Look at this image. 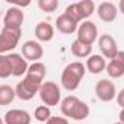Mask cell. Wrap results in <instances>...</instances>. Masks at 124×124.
Instances as JSON below:
<instances>
[{
  "mask_svg": "<svg viewBox=\"0 0 124 124\" xmlns=\"http://www.w3.org/2000/svg\"><path fill=\"white\" fill-rule=\"evenodd\" d=\"M60 109L64 117H69L76 121L85 120L89 115V107L83 101H80L78 96H73V95H69L61 101Z\"/></svg>",
  "mask_w": 124,
  "mask_h": 124,
  "instance_id": "cell-1",
  "label": "cell"
},
{
  "mask_svg": "<svg viewBox=\"0 0 124 124\" xmlns=\"http://www.w3.org/2000/svg\"><path fill=\"white\" fill-rule=\"evenodd\" d=\"M85 73H86V67L80 61H73V63L67 64L61 73V85L67 91H76Z\"/></svg>",
  "mask_w": 124,
  "mask_h": 124,
  "instance_id": "cell-2",
  "label": "cell"
},
{
  "mask_svg": "<svg viewBox=\"0 0 124 124\" xmlns=\"http://www.w3.org/2000/svg\"><path fill=\"white\" fill-rule=\"evenodd\" d=\"M39 98L47 107H54L58 105L61 99V92L57 83L54 82H44L41 89H39Z\"/></svg>",
  "mask_w": 124,
  "mask_h": 124,
  "instance_id": "cell-3",
  "label": "cell"
},
{
  "mask_svg": "<svg viewBox=\"0 0 124 124\" xmlns=\"http://www.w3.org/2000/svg\"><path fill=\"white\" fill-rule=\"evenodd\" d=\"M21 29H9V28H2V32H0V53L5 54L8 51H12L19 39H21Z\"/></svg>",
  "mask_w": 124,
  "mask_h": 124,
  "instance_id": "cell-4",
  "label": "cell"
},
{
  "mask_svg": "<svg viewBox=\"0 0 124 124\" xmlns=\"http://www.w3.org/2000/svg\"><path fill=\"white\" fill-rule=\"evenodd\" d=\"M41 86H42V85L35 83V82H32L31 79L25 78V79H23L22 82H19V83L16 85V88H15L16 96L21 98L22 101H29V99H32V98L35 96V93H39Z\"/></svg>",
  "mask_w": 124,
  "mask_h": 124,
  "instance_id": "cell-5",
  "label": "cell"
},
{
  "mask_svg": "<svg viewBox=\"0 0 124 124\" xmlns=\"http://www.w3.org/2000/svg\"><path fill=\"white\" fill-rule=\"evenodd\" d=\"M95 93H96L98 99L102 101V102H109V101H112L117 96L115 86H114V83L109 79L98 80L96 85H95Z\"/></svg>",
  "mask_w": 124,
  "mask_h": 124,
  "instance_id": "cell-6",
  "label": "cell"
},
{
  "mask_svg": "<svg viewBox=\"0 0 124 124\" xmlns=\"http://www.w3.org/2000/svg\"><path fill=\"white\" fill-rule=\"evenodd\" d=\"M23 12L19 8H10L6 10L5 18H3V26L9 29H21L23 23Z\"/></svg>",
  "mask_w": 124,
  "mask_h": 124,
  "instance_id": "cell-7",
  "label": "cell"
},
{
  "mask_svg": "<svg viewBox=\"0 0 124 124\" xmlns=\"http://www.w3.org/2000/svg\"><path fill=\"white\" fill-rule=\"evenodd\" d=\"M96 38H98V28H96V25L93 22H91V21H85L78 29V39L85 42V44L92 45Z\"/></svg>",
  "mask_w": 124,
  "mask_h": 124,
  "instance_id": "cell-8",
  "label": "cell"
},
{
  "mask_svg": "<svg viewBox=\"0 0 124 124\" xmlns=\"http://www.w3.org/2000/svg\"><path fill=\"white\" fill-rule=\"evenodd\" d=\"M99 50H101L102 55L105 58H109V60H112L117 55V53H118L117 42H115V39L109 34L101 35V38H99Z\"/></svg>",
  "mask_w": 124,
  "mask_h": 124,
  "instance_id": "cell-9",
  "label": "cell"
},
{
  "mask_svg": "<svg viewBox=\"0 0 124 124\" xmlns=\"http://www.w3.org/2000/svg\"><path fill=\"white\" fill-rule=\"evenodd\" d=\"M9 58V63L12 66V75L19 78V76H23L28 73V69L29 66L26 64V58L21 54H16V53H12L8 55Z\"/></svg>",
  "mask_w": 124,
  "mask_h": 124,
  "instance_id": "cell-10",
  "label": "cell"
},
{
  "mask_svg": "<svg viewBox=\"0 0 124 124\" xmlns=\"http://www.w3.org/2000/svg\"><path fill=\"white\" fill-rule=\"evenodd\" d=\"M107 73L109 78H121L124 75V51H118L117 55L109 60V63L107 64Z\"/></svg>",
  "mask_w": 124,
  "mask_h": 124,
  "instance_id": "cell-11",
  "label": "cell"
},
{
  "mask_svg": "<svg viewBox=\"0 0 124 124\" xmlns=\"http://www.w3.org/2000/svg\"><path fill=\"white\" fill-rule=\"evenodd\" d=\"M42 54H44V50H42L41 44H38L35 41L23 42V45H22V55L26 60H31V61H34V63H37V61L42 57Z\"/></svg>",
  "mask_w": 124,
  "mask_h": 124,
  "instance_id": "cell-12",
  "label": "cell"
},
{
  "mask_svg": "<svg viewBox=\"0 0 124 124\" xmlns=\"http://www.w3.org/2000/svg\"><path fill=\"white\" fill-rule=\"evenodd\" d=\"M55 26H57V29H58L61 34H66V35H70V34H73L75 31L79 29L78 22H76L75 19H72L67 13L60 15V16L55 19Z\"/></svg>",
  "mask_w": 124,
  "mask_h": 124,
  "instance_id": "cell-13",
  "label": "cell"
},
{
  "mask_svg": "<svg viewBox=\"0 0 124 124\" xmlns=\"http://www.w3.org/2000/svg\"><path fill=\"white\" fill-rule=\"evenodd\" d=\"M31 115L23 109H10L5 114V124H29Z\"/></svg>",
  "mask_w": 124,
  "mask_h": 124,
  "instance_id": "cell-14",
  "label": "cell"
},
{
  "mask_svg": "<svg viewBox=\"0 0 124 124\" xmlns=\"http://www.w3.org/2000/svg\"><path fill=\"white\" fill-rule=\"evenodd\" d=\"M45 73H47V69L42 63H39V61H37V63H32L28 69V73L25 75V78L31 79L32 82L35 83H39L42 85L44 83V78H45Z\"/></svg>",
  "mask_w": 124,
  "mask_h": 124,
  "instance_id": "cell-15",
  "label": "cell"
},
{
  "mask_svg": "<svg viewBox=\"0 0 124 124\" xmlns=\"http://www.w3.org/2000/svg\"><path fill=\"white\" fill-rule=\"evenodd\" d=\"M98 16L104 22H112L117 18V6L111 2H104L98 6Z\"/></svg>",
  "mask_w": 124,
  "mask_h": 124,
  "instance_id": "cell-16",
  "label": "cell"
},
{
  "mask_svg": "<svg viewBox=\"0 0 124 124\" xmlns=\"http://www.w3.org/2000/svg\"><path fill=\"white\" fill-rule=\"evenodd\" d=\"M86 69L92 73V75H98L101 73L102 70L107 69V63H105V58L102 55H98V54H93L88 58L86 61Z\"/></svg>",
  "mask_w": 124,
  "mask_h": 124,
  "instance_id": "cell-17",
  "label": "cell"
},
{
  "mask_svg": "<svg viewBox=\"0 0 124 124\" xmlns=\"http://www.w3.org/2000/svg\"><path fill=\"white\" fill-rule=\"evenodd\" d=\"M35 37L39 41H51L54 37V28L47 22H39L35 26Z\"/></svg>",
  "mask_w": 124,
  "mask_h": 124,
  "instance_id": "cell-18",
  "label": "cell"
},
{
  "mask_svg": "<svg viewBox=\"0 0 124 124\" xmlns=\"http://www.w3.org/2000/svg\"><path fill=\"white\" fill-rule=\"evenodd\" d=\"M91 53H92V45L85 44V42H82L79 39L73 41V44H72V54L75 57H79V58L91 57Z\"/></svg>",
  "mask_w": 124,
  "mask_h": 124,
  "instance_id": "cell-19",
  "label": "cell"
},
{
  "mask_svg": "<svg viewBox=\"0 0 124 124\" xmlns=\"http://www.w3.org/2000/svg\"><path fill=\"white\" fill-rule=\"evenodd\" d=\"M16 96V91L9 85L0 86V105H8L10 104Z\"/></svg>",
  "mask_w": 124,
  "mask_h": 124,
  "instance_id": "cell-20",
  "label": "cell"
},
{
  "mask_svg": "<svg viewBox=\"0 0 124 124\" xmlns=\"http://www.w3.org/2000/svg\"><path fill=\"white\" fill-rule=\"evenodd\" d=\"M78 8H79V12H80L82 19L89 18L93 13V10H95V5H93L92 0H82V2L78 3Z\"/></svg>",
  "mask_w": 124,
  "mask_h": 124,
  "instance_id": "cell-21",
  "label": "cell"
},
{
  "mask_svg": "<svg viewBox=\"0 0 124 124\" xmlns=\"http://www.w3.org/2000/svg\"><path fill=\"white\" fill-rule=\"evenodd\" d=\"M10 75H12V66L9 63V58L6 54H2L0 55V78L6 79Z\"/></svg>",
  "mask_w": 124,
  "mask_h": 124,
  "instance_id": "cell-22",
  "label": "cell"
},
{
  "mask_svg": "<svg viewBox=\"0 0 124 124\" xmlns=\"http://www.w3.org/2000/svg\"><path fill=\"white\" fill-rule=\"evenodd\" d=\"M35 118L41 123H47L50 118H51V111H50V107L47 105H39L35 108Z\"/></svg>",
  "mask_w": 124,
  "mask_h": 124,
  "instance_id": "cell-23",
  "label": "cell"
},
{
  "mask_svg": "<svg viewBox=\"0 0 124 124\" xmlns=\"http://www.w3.org/2000/svg\"><path fill=\"white\" fill-rule=\"evenodd\" d=\"M38 8L42 12H54L58 8L57 0H38Z\"/></svg>",
  "mask_w": 124,
  "mask_h": 124,
  "instance_id": "cell-24",
  "label": "cell"
},
{
  "mask_svg": "<svg viewBox=\"0 0 124 124\" xmlns=\"http://www.w3.org/2000/svg\"><path fill=\"white\" fill-rule=\"evenodd\" d=\"M45 124H69V121L64 117H51Z\"/></svg>",
  "mask_w": 124,
  "mask_h": 124,
  "instance_id": "cell-25",
  "label": "cell"
},
{
  "mask_svg": "<svg viewBox=\"0 0 124 124\" xmlns=\"http://www.w3.org/2000/svg\"><path fill=\"white\" fill-rule=\"evenodd\" d=\"M117 104H118L121 108H124V89H121V91L118 92V95H117Z\"/></svg>",
  "mask_w": 124,
  "mask_h": 124,
  "instance_id": "cell-26",
  "label": "cell"
},
{
  "mask_svg": "<svg viewBox=\"0 0 124 124\" xmlns=\"http://www.w3.org/2000/svg\"><path fill=\"white\" fill-rule=\"evenodd\" d=\"M9 3H12V5H16V6H28L31 2L29 0H25V2H19V0H8Z\"/></svg>",
  "mask_w": 124,
  "mask_h": 124,
  "instance_id": "cell-27",
  "label": "cell"
},
{
  "mask_svg": "<svg viewBox=\"0 0 124 124\" xmlns=\"http://www.w3.org/2000/svg\"><path fill=\"white\" fill-rule=\"evenodd\" d=\"M118 9H120V12L124 15V0H121V2L118 3Z\"/></svg>",
  "mask_w": 124,
  "mask_h": 124,
  "instance_id": "cell-28",
  "label": "cell"
},
{
  "mask_svg": "<svg viewBox=\"0 0 124 124\" xmlns=\"http://www.w3.org/2000/svg\"><path fill=\"white\" fill-rule=\"evenodd\" d=\"M120 123H123L124 124V108L121 109V112H120Z\"/></svg>",
  "mask_w": 124,
  "mask_h": 124,
  "instance_id": "cell-29",
  "label": "cell"
},
{
  "mask_svg": "<svg viewBox=\"0 0 124 124\" xmlns=\"http://www.w3.org/2000/svg\"><path fill=\"white\" fill-rule=\"evenodd\" d=\"M114 124H123V123H120V121H118V123H114Z\"/></svg>",
  "mask_w": 124,
  "mask_h": 124,
  "instance_id": "cell-30",
  "label": "cell"
}]
</instances>
